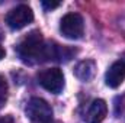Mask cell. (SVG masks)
Instances as JSON below:
<instances>
[{
    "mask_svg": "<svg viewBox=\"0 0 125 123\" xmlns=\"http://www.w3.org/2000/svg\"><path fill=\"white\" fill-rule=\"evenodd\" d=\"M32 20H33V12L26 4H19V6L10 9L6 15V23L13 31H19V29L28 26Z\"/></svg>",
    "mask_w": 125,
    "mask_h": 123,
    "instance_id": "5",
    "label": "cell"
},
{
    "mask_svg": "<svg viewBox=\"0 0 125 123\" xmlns=\"http://www.w3.org/2000/svg\"><path fill=\"white\" fill-rule=\"evenodd\" d=\"M41 4H42V7H44L45 10H51V9H55V7H58L61 3H60V1H42Z\"/></svg>",
    "mask_w": 125,
    "mask_h": 123,
    "instance_id": "10",
    "label": "cell"
},
{
    "mask_svg": "<svg viewBox=\"0 0 125 123\" xmlns=\"http://www.w3.org/2000/svg\"><path fill=\"white\" fill-rule=\"evenodd\" d=\"M0 123H15V120H13V117L10 114H7V116L0 117Z\"/></svg>",
    "mask_w": 125,
    "mask_h": 123,
    "instance_id": "11",
    "label": "cell"
},
{
    "mask_svg": "<svg viewBox=\"0 0 125 123\" xmlns=\"http://www.w3.org/2000/svg\"><path fill=\"white\" fill-rule=\"evenodd\" d=\"M108 114V104L102 98H96L89 106V110L86 113L87 123H100Z\"/></svg>",
    "mask_w": 125,
    "mask_h": 123,
    "instance_id": "7",
    "label": "cell"
},
{
    "mask_svg": "<svg viewBox=\"0 0 125 123\" xmlns=\"http://www.w3.org/2000/svg\"><path fill=\"white\" fill-rule=\"evenodd\" d=\"M94 72H96V64L92 60H86V61L79 62L74 68V74L79 80H82L83 83H87L90 81L94 77Z\"/></svg>",
    "mask_w": 125,
    "mask_h": 123,
    "instance_id": "8",
    "label": "cell"
},
{
    "mask_svg": "<svg viewBox=\"0 0 125 123\" xmlns=\"http://www.w3.org/2000/svg\"><path fill=\"white\" fill-rule=\"evenodd\" d=\"M4 55H6V51H4V48H1V46H0V60H3V58H4Z\"/></svg>",
    "mask_w": 125,
    "mask_h": 123,
    "instance_id": "12",
    "label": "cell"
},
{
    "mask_svg": "<svg viewBox=\"0 0 125 123\" xmlns=\"http://www.w3.org/2000/svg\"><path fill=\"white\" fill-rule=\"evenodd\" d=\"M60 32L67 39H80L84 33V20L79 13H67L60 22Z\"/></svg>",
    "mask_w": 125,
    "mask_h": 123,
    "instance_id": "4",
    "label": "cell"
},
{
    "mask_svg": "<svg viewBox=\"0 0 125 123\" xmlns=\"http://www.w3.org/2000/svg\"><path fill=\"white\" fill-rule=\"evenodd\" d=\"M7 83H6V78L3 75H0V109L6 104V100H7Z\"/></svg>",
    "mask_w": 125,
    "mask_h": 123,
    "instance_id": "9",
    "label": "cell"
},
{
    "mask_svg": "<svg viewBox=\"0 0 125 123\" xmlns=\"http://www.w3.org/2000/svg\"><path fill=\"white\" fill-rule=\"evenodd\" d=\"M124 80H125V55L114 62L105 74V83L111 88L119 87L124 83Z\"/></svg>",
    "mask_w": 125,
    "mask_h": 123,
    "instance_id": "6",
    "label": "cell"
},
{
    "mask_svg": "<svg viewBox=\"0 0 125 123\" xmlns=\"http://www.w3.org/2000/svg\"><path fill=\"white\" fill-rule=\"evenodd\" d=\"M16 52L22 62L28 65L42 64L47 61L67 62L76 55V51L70 46L58 45L54 42L47 44L39 31L29 32L16 46Z\"/></svg>",
    "mask_w": 125,
    "mask_h": 123,
    "instance_id": "1",
    "label": "cell"
},
{
    "mask_svg": "<svg viewBox=\"0 0 125 123\" xmlns=\"http://www.w3.org/2000/svg\"><path fill=\"white\" fill-rule=\"evenodd\" d=\"M38 83L47 91L60 94L64 88V74L60 68H47L38 72Z\"/></svg>",
    "mask_w": 125,
    "mask_h": 123,
    "instance_id": "3",
    "label": "cell"
},
{
    "mask_svg": "<svg viewBox=\"0 0 125 123\" xmlns=\"http://www.w3.org/2000/svg\"><path fill=\"white\" fill-rule=\"evenodd\" d=\"M25 113L31 123H57L52 117V107L41 97H32L26 104Z\"/></svg>",
    "mask_w": 125,
    "mask_h": 123,
    "instance_id": "2",
    "label": "cell"
}]
</instances>
